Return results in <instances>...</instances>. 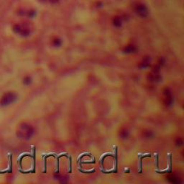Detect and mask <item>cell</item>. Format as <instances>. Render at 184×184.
Returning a JSON list of instances; mask_svg holds the SVG:
<instances>
[{"label": "cell", "instance_id": "1", "mask_svg": "<svg viewBox=\"0 0 184 184\" xmlns=\"http://www.w3.org/2000/svg\"><path fill=\"white\" fill-rule=\"evenodd\" d=\"M17 96L15 93L7 92L5 93L0 99V104L2 106H7L12 104L17 100Z\"/></svg>", "mask_w": 184, "mask_h": 184}, {"label": "cell", "instance_id": "2", "mask_svg": "<svg viewBox=\"0 0 184 184\" xmlns=\"http://www.w3.org/2000/svg\"><path fill=\"white\" fill-rule=\"evenodd\" d=\"M134 10H135L136 13L138 15H140V17H145L146 16H148V8H147L144 4H136Z\"/></svg>", "mask_w": 184, "mask_h": 184}, {"label": "cell", "instance_id": "3", "mask_svg": "<svg viewBox=\"0 0 184 184\" xmlns=\"http://www.w3.org/2000/svg\"><path fill=\"white\" fill-rule=\"evenodd\" d=\"M13 30L15 33H18V34L22 36H27L30 34L29 30L27 29V28L22 27V26L19 25V24H16V25L14 26Z\"/></svg>", "mask_w": 184, "mask_h": 184}, {"label": "cell", "instance_id": "4", "mask_svg": "<svg viewBox=\"0 0 184 184\" xmlns=\"http://www.w3.org/2000/svg\"><path fill=\"white\" fill-rule=\"evenodd\" d=\"M48 1H50V3H52V4H55V3H57L59 0H48Z\"/></svg>", "mask_w": 184, "mask_h": 184}, {"label": "cell", "instance_id": "5", "mask_svg": "<svg viewBox=\"0 0 184 184\" xmlns=\"http://www.w3.org/2000/svg\"><path fill=\"white\" fill-rule=\"evenodd\" d=\"M40 1H48V0H40Z\"/></svg>", "mask_w": 184, "mask_h": 184}]
</instances>
